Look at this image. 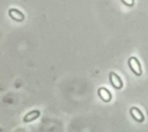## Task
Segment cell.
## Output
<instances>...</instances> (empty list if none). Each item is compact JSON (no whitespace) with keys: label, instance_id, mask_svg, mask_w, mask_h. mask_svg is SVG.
I'll list each match as a JSON object with an SVG mask.
<instances>
[{"label":"cell","instance_id":"obj_2","mask_svg":"<svg viewBox=\"0 0 148 132\" xmlns=\"http://www.w3.org/2000/svg\"><path fill=\"white\" fill-rule=\"evenodd\" d=\"M109 80H110L111 86H112L114 89H121L123 86H124L121 78H120L117 73H114V72H110V73H109Z\"/></svg>","mask_w":148,"mask_h":132},{"label":"cell","instance_id":"obj_3","mask_svg":"<svg viewBox=\"0 0 148 132\" xmlns=\"http://www.w3.org/2000/svg\"><path fill=\"white\" fill-rule=\"evenodd\" d=\"M8 15H9V17H10L13 21H15V22H22V21H24V19H25L24 14H23L21 10H18L17 8H9Z\"/></svg>","mask_w":148,"mask_h":132},{"label":"cell","instance_id":"obj_6","mask_svg":"<svg viewBox=\"0 0 148 132\" xmlns=\"http://www.w3.org/2000/svg\"><path fill=\"white\" fill-rule=\"evenodd\" d=\"M40 116V111L35 109V110H31L29 111L24 117H23V123H30L32 120H36L38 117Z\"/></svg>","mask_w":148,"mask_h":132},{"label":"cell","instance_id":"obj_5","mask_svg":"<svg viewBox=\"0 0 148 132\" xmlns=\"http://www.w3.org/2000/svg\"><path fill=\"white\" fill-rule=\"evenodd\" d=\"M130 113H131V116H132L136 122H139V123H142V122L145 120V115L142 113V111H141L138 107H132V108L130 109Z\"/></svg>","mask_w":148,"mask_h":132},{"label":"cell","instance_id":"obj_1","mask_svg":"<svg viewBox=\"0 0 148 132\" xmlns=\"http://www.w3.org/2000/svg\"><path fill=\"white\" fill-rule=\"evenodd\" d=\"M128 66H130L131 71H132L135 75L140 76V75L142 74L141 64H140V61H139V59H138L136 57H130V58H128Z\"/></svg>","mask_w":148,"mask_h":132},{"label":"cell","instance_id":"obj_4","mask_svg":"<svg viewBox=\"0 0 148 132\" xmlns=\"http://www.w3.org/2000/svg\"><path fill=\"white\" fill-rule=\"evenodd\" d=\"M97 95L99 98H102L103 102H110L112 100V95H111L110 90L106 89L105 87H99L97 89Z\"/></svg>","mask_w":148,"mask_h":132},{"label":"cell","instance_id":"obj_7","mask_svg":"<svg viewBox=\"0 0 148 132\" xmlns=\"http://www.w3.org/2000/svg\"><path fill=\"white\" fill-rule=\"evenodd\" d=\"M125 6H127V7H133L134 6V3H135V0H120Z\"/></svg>","mask_w":148,"mask_h":132}]
</instances>
